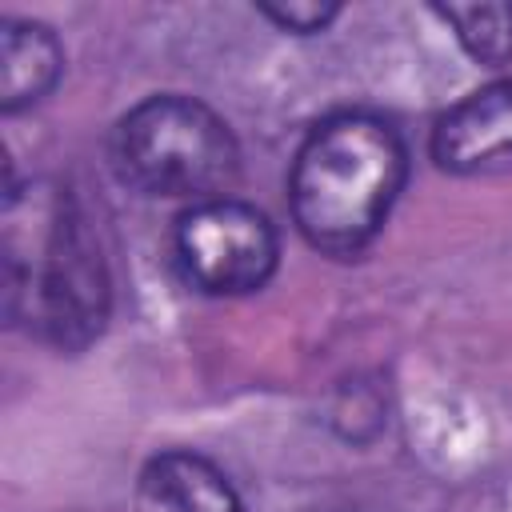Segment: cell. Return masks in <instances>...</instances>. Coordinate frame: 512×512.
<instances>
[{
	"mask_svg": "<svg viewBox=\"0 0 512 512\" xmlns=\"http://www.w3.org/2000/svg\"><path fill=\"white\" fill-rule=\"evenodd\" d=\"M108 268L64 188L24 184L4 196V316L28 336L80 352L108 320Z\"/></svg>",
	"mask_w": 512,
	"mask_h": 512,
	"instance_id": "6da1fadb",
	"label": "cell"
},
{
	"mask_svg": "<svg viewBox=\"0 0 512 512\" xmlns=\"http://www.w3.org/2000/svg\"><path fill=\"white\" fill-rule=\"evenodd\" d=\"M408 176L400 132L372 112H332L300 144L288 204L300 236L324 256H356L388 220Z\"/></svg>",
	"mask_w": 512,
	"mask_h": 512,
	"instance_id": "7a4b0ae2",
	"label": "cell"
},
{
	"mask_svg": "<svg viewBox=\"0 0 512 512\" xmlns=\"http://www.w3.org/2000/svg\"><path fill=\"white\" fill-rule=\"evenodd\" d=\"M112 164L140 196L204 204L228 196L224 188H232L240 172V148L232 128L208 104L164 92L116 120Z\"/></svg>",
	"mask_w": 512,
	"mask_h": 512,
	"instance_id": "3957f363",
	"label": "cell"
},
{
	"mask_svg": "<svg viewBox=\"0 0 512 512\" xmlns=\"http://www.w3.org/2000/svg\"><path fill=\"white\" fill-rule=\"evenodd\" d=\"M176 264L204 296H244L272 280L280 236L272 220L232 196L192 204L176 220Z\"/></svg>",
	"mask_w": 512,
	"mask_h": 512,
	"instance_id": "277c9868",
	"label": "cell"
},
{
	"mask_svg": "<svg viewBox=\"0 0 512 512\" xmlns=\"http://www.w3.org/2000/svg\"><path fill=\"white\" fill-rule=\"evenodd\" d=\"M432 160L456 176L512 164V76L468 92L436 120Z\"/></svg>",
	"mask_w": 512,
	"mask_h": 512,
	"instance_id": "5b68a950",
	"label": "cell"
},
{
	"mask_svg": "<svg viewBox=\"0 0 512 512\" xmlns=\"http://www.w3.org/2000/svg\"><path fill=\"white\" fill-rule=\"evenodd\" d=\"M136 512H244L228 476L200 452L172 448L144 464Z\"/></svg>",
	"mask_w": 512,
	"mask_h": 512,
	"instance_id": "8992f818",
	"label": "cell"
},
{
	"mask_svg": "<svg viewBox=\"0 0 512 512\" xmlns=\"http://www.w3.org/2000/svg\"><path fill=\"white\" fill-rule=\"evenodd\" d=\"M64 72V48L36 20H0V108L20 112L44 100Z\"/></svg>",
	"mask_w": 512,
	"mask_h": 512,
	"instance_id": "52a82bcc",
	"label": "cell"
},
{
	"mask_svg": "<svg viewBox=\"0 0 512 512\" xmlns=\"http://www.w3.org/2000/svg\"><path fill=\"white\" fill-rule=\"evenodd\" d=\"M436 12L456 28V40L472 60L492 68L512 60V4H444Z\"/></svg>",
	"mask_w": 512,
	"mask_h": 512,
	"instance_id": "ba28073f",
	"label": "cell"
},
{
	"mask_svg": "<svg viewBox=\"0 0 512 512\" xmlns=\"http://www.w3.org/2000/svg\"><path fill=\"white\" fill-rule=\"evenodd\" d=\"M260 12L276 24V28H284V32H296V36H312V32H324L336 16H340V8L336 4H300V0H292V4H260Z\"/></svg>",
	"mask_w": 512,
	"mask_h": 512,
	"instance_id": "9c48e42d",
	"label": "cell"
}]
</instances>
